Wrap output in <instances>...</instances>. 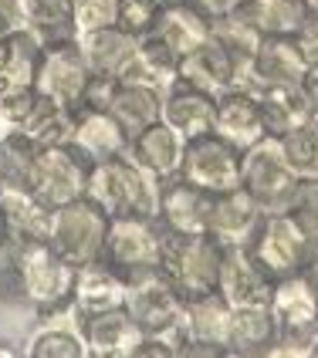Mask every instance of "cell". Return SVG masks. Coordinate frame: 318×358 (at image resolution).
<instances>
[{"label":"cell","instance_id":"obj_1","mask_svg":"<svg viewBox=\"0 0 318 358\" xmlns=\"http://www.w3.org/2000/svg\"><path fill=\"white\" fill-rule=\"evenodd\" d=\"M159 182L153 173H146L129 152L112 156L105 162H92L88 193L85 196L99 203L112 217H159Z\"/></svg>","mask_w":318,"mask_h":358},{"label":"cell","instance_id":"obj_2","mask_svg":"<svg viewBox=\"0 0 318 358\" xmlns=\"http://www.w3.org/2000/svg\"><path fill=\"white\" fill-rule=\"evenodd\" d=\"M125 311L146 331V338L163 341L177 355L190 345V335H186V301L179 298V291L159 271L129 280Z\"/></svg>","mask_w":318,"mask_h":358},{"label":"cell","instance_id":"obj_3","mask_svg":"<svg viewBox=\"0 0 318 358\" xmlns=\"http://www.w3.org/2000/svg\"><path fill=\"white\" fill-rule=\"evenodd\" d=\"M11 260L18 267L20 291L31 308H38L41 315H55L71 304L78 267H71L48 240H20Z\"/></svg>","mask_w":318,"mask_h":358},{"label":"cell","instance_id":"obj_4","mask_svg":"<svg viewBox=\"0 0 318 358\" xmlns=\"http://www.w3.org/2000/svg\"><path fill=\"white\" fill-rule=\"evenodd\" d=\"M220 257L223 247L210 234H166L159 274L177 287L179 298L190 301L217 291Z\"/></svg>","mask_w":318,"mask_h":358},{"label":"cell","instance_id":"obj_5","mask_svg":"<svg viewBox=\"0 0 318 358\" xmlns=\"http://www.w3.org/2000/svg\"><path fill=\"white\" fill-rule=\"evenodd\" d=\"M163 243L166 230L153 217H112L109 220V234H105V250L102 260L129 280L142 274H156L159 260H163Z\"/></svg>","mask_w":318,"mask_h":358},{"label":"cell","instance_id":"obj_6","mask_svg":"<svg viewBox=\"0 0 318 358\" xmlns=\"http://www.w3.org/2000/svg\"><path fill=\"white\" fill-rule=\"evenodd\" d=\"M298 173L288 166L281 139L264 136L254 142L240 159V186L258 199L264 213H288L291 199L298 193Z\"/></svg>","mask_w":318,"mask_h":358},{"label":"cell","instance_id":"obj_7","mask_svg":"<svg viewBox=\"0 0 318 358\" xmlns=\"http://www.w3.org/2000/svg\"><path fill=\"white\" fill-rule=\"evenodd\" d=\"M105 234H109V213L102 210L99 203H92L88 196L51 210L48 243H51L71 267H85V264L102 260Z\"/></svg>","mask_w":318,"mask_h":358},{"label":"cell","instance_id":"obj_8","mask_svg":"<svg viewBox=\"0 0 318 358\" xmlns=\"http://www.w3.org/2000/svg\"><path fill=\"white\" fill-rule=\"evenodd\" d=\"M312 237L301 230L291 213H264L258 234L251 240V254L275 280L301 274L312 257Z\"/></svg>","mask_w":318,"mask_h":358},{"label":"cell","instance_id":"obj_9","mask_svg":"<svg viewBox=\"0 0 318 358\" xmlns=\"http://www.w3.org/2000/svg\"><path fill=\"white\" fill-rule=\"evenodd\" d=\"M34 88H38L41 99L55 101L68 112H78L85 105L88 88H92V71L81 58L78 38L61 41V44H44Z\"/></svg>","mask_w":318,"mask_h":358},{"label":"cell","instance_id":"obj_10","mask_svg":"<svg viewBox=\"0 0 318 358\" xmlns=\"http://www.w3.org/2000/svg\"><path fill=\"white\" fill-rule=\"evenodd\" d=\"M177 81L197 88V92H207V95H214V99H220V95L230 92V88H244V92L254 88L251 61L234 58L214 34H210V41H203L200 48H193L190 55L179 58Z\"/></svg>","mask_w":318,"mask_h":358},{"label":"cell","instance_id":"obj_11","mask_svg":"<svg viewBox=\"0 0 318 358\" xmlns=\"http://www.w3.org/2000/svg\"><path fill=\"white\" fill-rule=\"evenodd\" d=\"M88 176L92 162L81 156L75 145H44L38 152V169H34V196L58 210L64 203H75L88 193Z\"/></svg>","mask_w":318,"mask_h":358},{"label":"cell","instance_id":"obj_12","mask_svg":"<svg viewBox=\"0 0 318 358\" xmlns=\"http://www.w3.org/2000/svg\"><path fill=\"white\" fill-rule=\"evenodd\" d=\"M240 159L244 152L234 149L227 139H220L217 132H207L200 139L186 142V156H183V179H190L193 186L207 193H223L240 186Z\"/></svg>","mask_w":318,"mask_h":358},{"label":"cell","instance_id":"obj_13","mask_svg":"<svg viewBox=\"0 0 318 358\" xmlns=\"http://www.w3.org/2000/svg\"><path fill=\"white\" fill-rule=\"evenodd\" d=\"M275 278L258 264L251 247H223L217 274V294L230 308H268Z\"/></svg>","mask_w":318,"mask_h":358},{"label":"cell","instance_id":"obj_14","mask_svg":"<svg viewBox=\"0 0 318 358\" xmlns=\"http://www.w3.org/2000/svg\"><path fill=\"white\" fill-rule=\"evenodd\" d=\"M268 311L278 324V335L318 338V287L305 271L275 280Z\"/></svg>","mask_w":318,"mask_h":358},{"label":"cell","instance_id":"obj_15","mask_svg":"<svg viewBox=\"0 0 318 358\" xmlns=\"http://www.w3.org/2000/svg\"><path fill=\"white\" fill-rule=\"evenodd\" d=\"M261 220H264V210L258 206V199L244 186H234V189L214 193L207 234L217 240L220 247H251Z\"/></svg>","mask_w":318,"mask_h":358},{"label":"cell","instance_id":"obj_16","mask_svg":"<svg viewBox=\"0 0 318 358\" xmlns=\"http://www.w3.org/2000/svg\"><path fill=\"white\" fill-rule=\"evenodd\" d=\"M214 193L193 186L190 179H166L159 189V227L166 234H207Z\"/></svg>","mask_w":318,"mask_h":358},{"label":"cell","instance_id":"obj_17","mask_svg":"<svg viewBox=\"0 0 318 358\" xmlns=\"http://www.w3.org/2000/svg\"><path fill=\"white\" fill-rule=\"evenodd\" d=\"M78 48L92 78L125 81L136 68L139 38L125 34L122 27H102V31H92V34H78Z\"/></svg>","mask_w":318,"mask_h":358},{"label":"cell","instance_id":"obj_18","mask_svg":"<svg viewBox=\"0 0 318 358\" xmlns=\"http://www.w3.org/2000/svg\"><path fill=\"white\" fill-rule=\"evenodd\" d=\"M308 75V61L301 55L298 38H264L251 58V78L254 88H301Z\"/></svg>","mask_w":318,"mask_h":358},{"label":"cell","instance_id":"obj_19","mask_svg":"<svg viewBox=\"0 0 318 358\" xmlns=\"http://www.w3.org/2000/svg\"><path fill=\"white\" fill-rule=\"evenodd\" d=\"M129 142L132 136L119 125V119L109 112V108H92V105H81L75 112V125H71V142L88 162H105L112 156L129 152Z\"/></svg>","mask_w":318,"mask_h":358},{"label":"cell","instance_id":"obj_20","mask_svg":"<svg viewBox=\"0 0 318 358\" xmlns=\"http://www.w3.org/2000/svg\"><path fill=\"white\" fill-rule=\"evenodd\" d=\"M81 335H85V345H88L92 358H132L136 348L146 341V331L132 321V315L125 308L85 318L81 321Z\"/></svg>","mask_w":318,"mask_h":358},{"label":"cell","instance_id":"obj_21","mask_svg":"<svg viewBox=\"0 0 318 358\" xmlns=\"http://www.w3.org/2000/svg\"><path fill=\"white\" fill-rule=\"evenodd\" d=\"M214 132L220 139H227L234 149L247 152L254 142H261L264 132V119H261V101L254 92L244 88H230L217 99V119H214Z\"/></svg>","mask_w":318,"mask_h":358},{"label":"cell","instance_id":"obj_22","mask_svg":"<svg viewBox=\"0 0 318 358\" xmlns=\"http://www.w3.org/2000/svg\"><path fill=\"white\" fill-rule=\"evenodd\" d=\"M125 278L116 274L105 260L95 264H85L75 274V291H71V308L81 321L92 318V315H105V311H116L125 308Z\"/></svg>","mask_w":318,"mask_h":358},{"label":"cell","instance_id":"obj_23","mask_svg":"<svg viewBox=\"0 0 318 358\" xmlns=\"http://www.w3.org/2000/svg\"><path fill=\"white\" fill-rule=\"evenodd\" d=\"M129 156L139 162L146 173H153L159 182H166V179L183 176L186 139L159 119L156 125H149V129H142L139 136H132V142H129Z\"/></svg>","mask_w":318,"mask_h":358},{"label":"cell","instance_id":"obj_24","mask_svg":"<svg viewBox=\"0 0 318 358\" xmlns=\"http://www.w3.org/2000/svg\"><path fill=\"white\" fill-rule=\"evenodd\" d=\"M159 119L166 122L173 132H179L183 139H200L207 132H214V119H217V99L207 95V92H197L190 85L177 81L166 95H163V115Z\"/></svg>","mask_w":318,"mask_h":358},{"label":"cell","instance_id":"obj_25","mask_svg":"<svg viewBox=\"0 0 318 358\" xmlns=\"http://www.w3.org/2000/svg\"><path fill=\"white\" fill-rule=\"evenodd\" d=\"M24 358H92L81 335V318L71 304L48 315V321L31 331L24 345Z\"/></svg>","mask_w":318,"mask_h":358},{"label":"cell","instance_id":"obj_26","mask_svg":"<svg viewBox=\"0 0 318 358\" xmlns=\"http://www.w3.org/2000/svg\"><path fill=\"white\" fill-rule=\"evenodd\" d=\"M163 88L149 85V81H136L125 78L116 81L112 95H109V112L119 119V125L129 132V136H139L142 129L156 125L159 115H163Z\"/></svg>","mask_w":318,"mask_h":358},{"label":"cell","instance_id":"obj_27","mask_svg":"<svg viewBox=\"0 0 318 358\" xmlns=\"http://www.w3.org/2000/svg\"><path fill=\"white\" fill-rule=\"evenodd\" d=\"M153 34L183 58L193 48H200L203 41H210V20L203 17L190 0H177V3H163Z\"/></svg>","mask_w":318,"mask_h":358},{"label":"cell","instance_id":"obj_28","mask_svg":"<svg viewBox=\"0 0 318 358\" xmlns=\"http://www.w3.org/2000/svg\"><path fill=\"white\" fill-rule=\"evenodd\" d=\"M41 51L44 44L27 27L0 38V88H34Z\"/></svg>","mask_w":318,"mask_h":358},{"label":"cell","instance_id":"obj_29","mask_svg":"<svg viewBox=\"0 0 318 358\" xmlns=\"http://www.w3.org/2000/svg\"><path fill=\"white\" fill-rule=\"evenodd\" d=\"M278 338V324L268 308H234L227 328V355L261 358V352Z\"/></svg>","mask_w":318,"mask_h":358},{"label":"cell","instance_id":"obj_30","mask_svg":"<svg viewBox=\"0 0 318 358\" xmlns=\"http://www.w3.org/2000/svg\"><path fill=\"white\" fill-rule=\"evenodd\" d=\"M230 304L217 291L200 294L186 301V335L190 345H207V348H227V328H230Z\"/></svg>","mask_w":318,"mask_h":358},{"label":"cell","instance_id":"obj_31","mask_svg":"<svg viewBox=\"0 0 318 358\" xmlns=\"http://www.w3.org/2000/svg\"><path fill=\"white\" fill-rule=\"evenodd\" d=\"M41 145L24 132H0V182L4 193H31Z\"/></svg>","mask_w":318,"mask_h":358},{"label":"cell","instance_id":"obj_32","mask_svg":"<svg viewBox=\"0 0 318 358\" xmlns=\"http://www.w3.org/2000/svg\"><path fill=\"white\" fill-rule=\"evenodd\" d=\"M24 27L41 44H61L75 41V3L71 0H20Z\"/></svg>","mask_w":318,"mask_h":358},{"label":"cell","instance_id":"obj_33","mask_svg":"<svg viewBox=\"0 0 318 358\" xmlns=\"http://www.w3.org/2000/svg\"><path fill=\"white\" fill-rule=\"evenodd\" d=\"M261 101V119H264V132L268 136H288L295 125L308 119V115H315L312 108H308V101L301 95V88H261L254 92Z\"/></svg>","mask_w":318,"mask_h":358},{"label":"cell","instance_id":"obj_34","mask_svg":"<svg viewBox=\"0 0 318 358\" xmlns=\"http://www.w3.org/2000/svg\"><path fill=\"white\" fill-rule=\"evenodd\" d=\"M244 14L258 24L264 38H295L312 17L305 0H247Z\"/></svg>","mask_w":318,"mask_h":358},{"label":"cell","instance_id":"obj_35","mask_svg":"<svg viewBox=\"0 0 318 358\" xmlns=\"http://www.w3.org/2000/svg\"><path fill=\"white\" fill-rule=\"evenodd\" d=\"M129 78L136 81H149L163 92H170L179 78V55L173 48H166L156 34H146L139 38V51H136V68Z\"/></svg>","mask_w":318,"mask_h":358},{"label":"cell","instance_id":"obj_36","mask_svg":"<svg viewBox=\"0 0 318 358\" xmlns=\"http://www.w3.org/2000/svg\"><path fill=\"white\" fill-rule=\"evenodd\" d=\"M0 206H4V213L18 234V243L20 240H48L51 206H44L34 193H4Z\"/></svg>","mask_w":318,"mask_h":358},{"label":"cell","instance_id":"obj_37","mask_svg":"<svg viewBox=\"0 0 318 358\" xmlns=\"http://www.w3.org/2000/svg\"><path fill=\"white\" fill-rule=\"evenodd\" d=\"M71 125H75V112H68V108H61V105L48 99H38L34 112L27 115V122L18 132H24L27 139H34L44 149V145H68L71 142Z\"/></svg>","mask_w":318,"mask_h":358},{"label":"cell","instance_id":"obj_38","mask_svg":"<svg viewBox=\"0 0 318 358\" xmlns=\"http://www.w3.org/2000/svg\"><path fill=\"white\" fill-rule=\"evenodd\" d=\"M281 149L298 179H318V115H308L288 136H281Z\"/></svg>","mask_w":318,"mask_h":358},{"label":"cell","instance_id":"obj_39","mask_svg":"<svg viewBox=\"0 0 318 358\" xmlns=\"http://www.w3.org/2000/svg\"><path fill=\"white\" fill-rule=\"evenodd\" d=\"M210 34L240 61H251L254 58V51H258V44L264 41V34L258 31V24L247 17L244 10L234 14V17H223V20H214L210 24Z\"/></svg>","mask_w":318,"mask_h":358},{"label":"cell","instance_id":"obj_40","mask_svg":"<svg viewBox=\"0 0 318 358\" xmlns=\"http://www.w3.org/2000/svg\"><path fill=\"white\" fill-rule=\"evenodd\" d=\"M38 88H0V129L18 132L38 105Z\"/></svg>","mask_w":318,"mask_h":358},{"label":"cell","instance_id":"obj_41","mask_svg":"<svg viewBox=\"0 0 318 358\" xmlns=\"http://www.w3.org/2000/svg\"><path fill=\"white\" fill-rule=\"evenodd\" d=\"M75 3V34H92L119 24L122 0H71Z\"/></svg>","mask_w":318,"mask_h":358},{"label":"cell","instance_id":"obj_42","mask_svg":"<svg viewBox=\"0 0 318 358\" xmlns=\"http://www.w3.org/2000/svg\"><path fill=\"white\" fill-rule=\"evenodd\" d=\"M159 10H163L159 0H122L119 24H116V27H122V31L132 34V38H146V34H153V27H156Z\"/></svg>","mask_w":318,"mask_h":358},{"label":"cell","instance_id":"obj_43","mask_svg":"<svg viewBox=\"0 0 318 358\" xmlns=\"http://www.w3.org/2000/svg\"><path fill=\"white\" fill-rule=\"evenodd\" d=\"M288 213L301 223V230L312 237V243H318V179H301Z\"/></svg>","mask_w":318,"mask_h":358},{"label":"cell","instance_id":"obj_44","mask_svg":"<svg viewBox=\"0 0 318 358\" xmlns=\"http://www.w3.org/2000/svg\"><path fill=\"white\" fill-rule=\"evenodd\" d=\"M315 355H318V338H301V335H278L261 352V358H315Z\"/></svg>","mask_w":318,"mask_h":358},{"label":"cell","instance_id":"obj_45","mask_svg":"<svg viewBox=\"0 0 318 358\" xmlns=\"http://www.w3.org/2000/svg\"><path fill=\"white\" fill-rule=\"evenodd\" d=\"M190 3H193L210 24H214V20H223V17H234V14H240V10L247 7V0H190Z\"/></svg>","mask_w":318,"mask_h":358},{"label":"cell","instance_id":"obj_46","mask_svg":"<svg viewBox=\"0 0 318 358\" xmlns=\"http://www.w3.org/2000/svg\"><path fill=\"white\" fill-rule=\"evenodd\" d=\"M18 301H24L18 267L14 260H0V304H18Z\"/></svg>","mask_w":318,"mask_h":358},{"label":"cell","instance_id":"obj_47","mask_svg":"<svg viewBox=\"0 0 318 358\" xmlns=\"http://www.w3.org/2000/svg\"><path fill=\"white\" fill-rule=\"evenodd\" d=\"M295 38H298V48H301V55H305V61H308V68H318V14H312V17L305 20V27H301Z\"/></svg>","mask_w":318,"mask_h":358},{"label":"cell","instance_id":"obj_48","mask_svg":"<svg viewBox=\"0 0 318 358\" xmlns=\"http://www.w3.org/2000/svg\"><path fill=\"white\" fill-rule=\"evenodd\" d=\"M24 27V10H20V0H0V38L14 34Z\"/></svg>","mask_w":318,"mask_h":358},{"label":"cell","instance_id":"obj_49","mask_svg":"<svg viewBox=\"0 0 318 358\" xmlns=\"http://www.w3.org/2000/svg\"><path fill=\"white\" fill-rule=\"evenodd\" d=\"M14 250H18V234H14L11 220H7L4 206H0V260H11Z\"/></svg>","mask_w":318,"mask_h":358},{"label":"cell","instance_id":"obj_50","mask_svg":"<svg viewBox=\"0 0 318 358\" xmlns=\"http://www.w3.org/2000/svg\"><path fill=\"white\" fill-rule=\"evenodd\" d=\"M132 358H177V352H173V348H166L163 341L146 338L139 348H136V355H132Z\"/></svg>","mask_w":318,"mask_h":358},{"label":"cell","instance_id":"obj_51","mask_svg":"<svg viewBox=\"0 0 318 358\" xmlns=\"http://www.w3.org/2000/svg\"><path fill=\"white\" fill-rule=\"evenodd\" d=\"M177 358H230L223 348H207V345H186Z\"/></svg>","mask_w":318,"mask_h":358},{"label":"cell","instance_id":"obj_52","mask_svg":"<svg viewBox=\"0 0 318 358\" xmlns=\"http://www.w3.org/2000/svg\"><path fill=\"white\" fill-rule=\"evenodd\" d=\"M305 274L312 278V284L318 287V243L312 247V257H308V267H305Z\"/></svg>","mask_w":318,"mask_h":358},{"label":"cell","instance_id":"obj_53","mask_svg":"<svg viewBox=\"0 0 318 358\" xmlns=\"http://www.w3.org/2000/svg\"><path fill=\"white\" fill-rule=\"evenodd\" d=\"M0 358H20V355L11 348V345H7V341H0Z\"/></svg>","mask_w":318,"mask_h":358},{"label":"cell","instance_id":"obj_54","mask_svg":"<svg viewBox=\"0 0 318 358\" xmlns=\"http://www.w3.org/2000/svg\"><path fill=\"white\" fill-rule=\"evenodd\" d=\"M305 3H308V10H312V14H318V0H305Z\"/></svg>","mask_w":318,"mask_h":358},{"label":"cell","instance_id":"obj_55","mask_svg":"<svg viewBox=\"0 0 318 358\" xmlns=\"http://www.w3.org/2000/svg\"><path fill=\"white\" fill-rule=\"evenodd\" d=\"M159 3H177V0H159Z\"/></svg>","mask_w":318,"mask_h":358},{"label":"cell","instance_id":"obj_56","mask_svg":"<svg viewBox=\"0 0 318 358\" xmlns=\"http://www.w3.org/2000/svg\"><path fill=\"white\" fill-rule=\"evenodd\" d=\"M0 196H4V182H0Z\"/></svg>","mask_w":318,"mask_h":358},{"label":"cell","instance_id":"obj_57","mask_svg":"<svg viewBox=\"0 0 318 358\" xmlns=\"http://www.w3.org/2000/svg\"><path fill=\"white\" fill-rule=\"evenodd\" d=\"M230 358H237V355H230Z\"/></svg>","mask_w":318,"mask_h":358}]
</instances>
